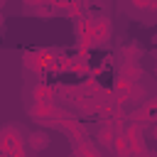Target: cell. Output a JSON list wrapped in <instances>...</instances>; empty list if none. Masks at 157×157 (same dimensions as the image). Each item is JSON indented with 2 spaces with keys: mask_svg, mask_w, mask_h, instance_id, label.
<instances>
[{
  "mask_svg": "<svg viewBox=\"0 0 157 157\" xmlns=\"http://www.w3.org/2000/svg\"><path fill=\"white\" fill-rule=\"evenodd\" d=\"M32 142H34V147H44V145H47L44 135H34V140H32Z\"/></svg>",
  "mask_w": 157,
  "mask_h": 157,
  "instance_id": "1",
  "label": "cell"
},
{
  "mask_svg": "<svg viewBox=\"0 0 157 157\" xmlns=\"http://www.w3.org/2000/svg\"><path fill=\"white\" fill-rule=\"evenodd\" d=\"M155 135H157V128H155Z\"/></svg>",
  "mask_w": 157,
  "mask_h": 157,
  "instance_id": "2",
  "label": "cell"
}]
</instances>
